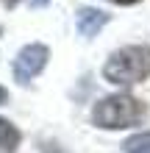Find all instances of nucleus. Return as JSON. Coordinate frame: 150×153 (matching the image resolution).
Instances as JSON below:
<instances>
[{"label": "nucleus", "mask_w": 150, "mask_h": 153, "mask_svg": "<svg viewBox=\"0 0 150 153\" xmlns=\"http://www.w3.org/2000/svg\"><path fill=\"white\" fill-rule=\"evenodd\" d=\"M103 78L117 86L142 84L150 78V45H125L103 64Z\"/></svg>", "instance_id": "obj_1"}, {"label": "nucleus", "mask_w": 150, "mask_h": 153, "mask_svg": "<svg viewBox=\"0 0 150 153\" xmlns=\"http://www.w3.org/2000/svg\"><path fill=\"white\" fill-rule=\"evenodd\" d=\"M147 114V106L134 95H109V97H100L92 109V123L98 128L106 131H122V128H134L145 120Z\"/></svg>", "instance_id": "obj_2"}, {"label": "nucleus", "mask_w": 150, "mask_h": 153, "mask_svg": "<svg viewBox=\"0 0 150 153\" xmlns=\"http://www.w3.org/2000/svg\"><path fill=\"white\" fill-rule=\"evenodd\" d=\"M47 59H50V48H47V45H42V42L25 45V48L17 53L14 67H11L14 81H17V84H31V81L47 67Z\"/></svg>", "instance_id": "obj_3"}, {"label": "nucleus", "mask_w": 150, "mask_h": 153, "mask_svg": "<svg viewBox=\"0 0 150 153\" xmlns=\"http://www.w3.org/2000/svg\"><path fill=\"white\" fill-rule=\"evenodd\" d=\"M109 20L111 17L106 14V11H100V8H78V17H75V25H78V33L81 36H86V39H92V36H98V33L109 25Z\"/></svg>", "instance_id": "obj_4"}, {"label": "nucleus", "mask_w": 150, "mask_h": 153, "mask_svg": "<svg viewBox=\"0 0 150 153\" xmlns=\"http://www.w3.org/2000/svg\"><path fill=\"white\" fill-rule=\"evenodd\" d=\"M22 134L14 123H8L6 117H0V153H17Z\"/></svg>", "instance_id": "obj_5"}, {"label": "nucleus", "mask_w": 150, "mask_h": 153, "mask_svg": "<svg viewBox=\"0 0 150 153\" xmlns=\"http://www.w3.org/2000/svg\"><path fill=\"white\" fill-rule=\"evenodd\" d=\"M122 150L125 153H150V131L128 137L125 142H122Z\"/></svg>", "instance_id": "obj_6"}, {"label": "nucleus", "mask_w": 150, "mask_h": 153, "mask_svg": "<svg viewBox=\"0 0 150 153\" xmlns=\"http://www.w3.org/2000/svg\"><path fill=\"white\" fill-rule=\"evenodd\" d=\"M109 3H114V6H134L139 0H109Z\"/></svg>", "instance_id": "obj_7"}, {"label": "nucleus", "mask_w": 150, "mask_h": 153, "mask_svg": "<svg viewBox=\"0 0 150 153\" xmlns=\"http://www.w3.org/2000/svg\"><path fill=\"white\" fill-rule=\"evenodd\" d=\"M50 0H31V8H45Z\"/></svg>", "instance_id": "obj_8"}, {"label": "nucleus", "mask_w": 150, "mask_h": 153, "mask_svg": "<svg viewBox=\"0 0 150 153\" xmlns=\"http://www.w3.org/2000/svg\"><path fill=\"white\" fill-rule=\"evenodd\" d=\"M6 100H8V92H6V89H3V86H0V106H3Z\"/></svg>", "instance_id": "obj_9"}, {"label": "nucleus", "mask_w": 150, "mask_h": 153, "mask_svg": "<svg viewBox=\"0 0 150 153\" xmlns=\"http://www.w3.org/2000/svg\"><path fill=\"white\" fill-rule=\"evenodd\" d=\"M17 3H20V0H3V6H6V8H14Z\"/></svg>", "instance_id": "obj_10"}, {"label": "nucleus", "mask_w": 150, "mask_h": 153, "mask_svg": "<svg viewBox=\"0 0 150 153\" xmlns=\"http://www.w3.org/2000/svg\"><path fill=\"white\" fill-rule=\"evenodd\" d=\"M0 33H3V28H0Z\"/></svg>", "instance_id": "obj_11"}]
</instances>
